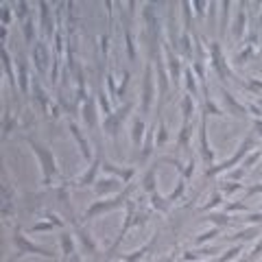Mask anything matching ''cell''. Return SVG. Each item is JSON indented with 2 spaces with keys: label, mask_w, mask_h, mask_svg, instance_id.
I'll return each instance as SVG.
<instances>
[{
  "label": "cell",
  "mask_w": 262,
  "mask_h": 262,
  "mask_svg": "<svg viewBox=\"0 0 262 262\" xmlns=\"http://www.w3.org/2000/svg\"><path fill=\"white\" fill-rule=\"evenodd\" d=\"M255 140H258V136L255 134H249L245 140L240 142V147H238V151L229 157V160H225V162H221V164H216V166H210L208 170H206V177H214V175H219V173H223V170H229L234 166V164H238L242 157H245L249 151H251L253 147H255Z\"/></svg>",
  "instance_id": "obj_1"
},
{
  "label": "cell",
  "mask_w": 262,
  "mask_h": 262,
  "mask_svg": "<svg viewBox=\"0 0 262 262\" xmlns=\"http://www.w3.org/2000/svg\"><path fill=\"white\" fill-rule=\"evenodd\" d=\"M131 190H134V183H129V186L124 188V192H122V194H118V196H114V199H107V201H94L88 210H85L83 221H92V219H94V216H98V214L109 212V210H116V208L124 206V203H129V201H127V196L131 194Z\"/></svg>",
  "instance_id": "obj_2"
},
{
  "label": "cell",
  "mask_w": 262,
  "mask_h": 262,
  "mask_svg": "<svg viewBox=\"0 0 262 262\" xmlns=\"http://www.w3.org/2000/svg\"><path fill=\"white\" fill-rule=\"evenodd\" d=\"M29 144L33 149V153H37L39 157V164H42V170H44V183H50V179L57 175V164H55V157L46 147H42L39 142H35L33 138H29Z\"/></svg>",
  "instance_id": "obj_3"
},
{
  "label": "cell",
  "mask_w": 262,
  "mask_h": 262,
  "mask_svg": "<svg viewBox=\"0 0 262 262\" xmlns=\"http://www.w3.org/2000/svg\"><path fill=\"white\" fill-rule=\"evenodd\" d=\"M13 245L18 247V258H20V255H24V253H37V255H44V258H55V253H52L50 249L39 247V245H35V242H31L22 232H20V227L13 232Z\"/></svg>",
  "instance_id": "obj_4"
},
{
  "label": "cell",
  "mask_w": 262,
  "mask_h": 262,
  "mask_svg": "<svg viewBox=\"0 0 262 262\" xmlns=\"http://www.w3.org/2000/svg\"><path fill=\"white\" fill-rule=\"evenodd\" d=\"M210 55H212V66H214L216 75H219L223 81H225V79H236V77L232 75V70H229L225 57H223V50H221V44H219V42H212V44H210Z\"/></svg>",
  "instance_id": "obj_5"
},
{
  "label": "cell",
  "mask_w": 262,
  "mask_h": 262,
  "mask_svg": "<svg viewBox=\"0 0 262 262\" xmlns=\"http://www.w3.org/2000/svg\"><path fill=\"white\" fill-rule=\"evenodd\" d=\"M199 149H201V157H203V162L212 166L214 151L210 149V144H208V111H206V109H203V116H201V127H199Z\"/></svg>",
  "instance_id": "obj_6"
},
{
  "label": "cell",
  "mask_w": 262,
  "mask_h": 262,
  "mask_svg": "<svg viewBox=\"0 0 262 262\" xmlns=\"http://www.w3.org/2000/svg\"><path fill=\"white\" fill-rule=\"evenodd\" d=\"M151 63L144 70V81H142V114H149L151 111V103H153V77H151Z\"/></svg>",
  "instance_id": "obj_7"
},
{
  "label": "cell",
  "mask_w": 262,
  "mask_h": 262,
  "mask_svg": "<svg viewBox=\"0 0 262 262\" xmlns=\"http://www.w3.org/2000/svg\"><path fill=\"white\" fill-rule=\"evenodd\" d=\"M33 61H35L39 75H44L46 68H48V61H50L48 46H46L44 42H35V48H33Z\"/></svg>",
  "instance_id": "obj_8"
},
{
  "label": "cell",
  "mask_w": 262,
  "mask_h": 262,
  "mask_svg": "<svg viewBox=\"0 0 262 262\" xmlns=\"http://www.w3.org/2000/svg\"><path fill=\"white\" fill-rule=\"evenodd\" d=\"M164 52H166V59H168V75H170V81L175 83V88L179 85V57L173 52L170 46H164Z\"/></svg>",
  "instance_id": "obj_9"
},
{
  "label": "cell",
  "mask_w": 262,
  "mask_h": 262,
  "mask_svg": "<svg viewBox=\"0 0 262 262\" xmlns=\"http://www.w3.org/2000/svg\"><path fill=\"white\" fill-rule=\"evenodd\" d=\"M223 101H225V105L229 107V114H234L238 118H247L249 109L245 107V105H240L238 101H236L234 94H229V92H227V88H223Z\"/></svg>",
  "instance_id": "obj_10"
},
{
  "label": "cell",
  "mask_w": 262,
  "mask_h": 262,
  "mask_svg": "<svg viewBox=\"0 0 262 262\" xmlns=\"http://www.w3.org/2000/svg\"><path fill=\"white\" fill-rule=\"evenodd\" d=\"M245 3H240V9L236 13V20H234V39L236 42H240V37L245 35V24H247V13H245Z\"/></svg>",
  "instance_id": "obj_11"
},
{
  "label": "cell",
  "mask_w": 262,
  "mask_h": 262,
  "mask_svg": "<svg viewBox=\"0 0 262 262\" xmlns=\"http://www.w3.org/2000/svg\"><path fill=\"white\" fill-rule=\"evenodd\" d=\"M260 157H262V149H258V151H253V153H251V155H249V157H247V160H245V162H240V168H238V170H236V173L232 175V179H238V177H242V175H245V173H247V170H249V168H251V166H253V164H255V162H258V160H260Z\"/></svg>",
  "instance_id": "obj_12"
},
{
  "label": "cell",
  "mask_w": 262,
  "mask_h": 262,
  "mask_svg": "<svg viewBox=\"0 0 262 262\" xmlns=\"http://www.w3.org/2000/svg\"><path fill=\"white\" fill-rule=\"evenodd\" d=\"M206 221H210L214 227H229L234 223V216H229L227 212H223V214H216V212H210L208 216H206Z\"/></svg>",
  "instance_id": "obj_13"
},
{
  "label": "cell",
  "mask_w": 262,
  "mask_h": 262,
  "mask_svg": "<svg viewBox=\"0 0 262 262\" xmlns=\"http://www.w3.org/2000/svg\"><path fill=\"white\" fill-rule=\"evenodd\" d=\"M83 120L88 127L94 129L96 127V105H94V98H88V103H85L83 107Z\"/></svg>",
  "instance_id": "obj_14"
},
{
  "label": "cell",
  "mask_w": 262,
  "mask_h": 262,
  "mask_svg": "<svg viewBox=\"0 0 262 262\" xmlns=\"http://www.w3.org/2000/svg\"><path fill=\"white\" fill-rule=\"evenodd\" d=\"M33 92H35V101L39 103V107L48 109V94H46V90L42 88V83H39L37 77L33 79Z\"/></svg>",
  "instance_id": "obj_15"
},
{
  "label": "cell",
  "mask_w": 262,
  "mask_h": 262,
  "mask_svg": "<svg viewBox=\"0 0 262 262\" xmlns=\"http://www.w3.org/2000/svg\"><path fill=\"white\" fill-rule=\"evenodd\" d=\"M70 134H72V136H75V140L79 142V147H81V153H83V157H88V160H90V157H92V151H90V144H88V142H85V138L81 136V131H79V129H77V124H75V122H70Z\"/></svg>",
  "instance_id": "obj_16"
},
{
  "label": "cell",
  "mask_w": 262,
  "mask_h": 262,
  "mask_svg": "<svg viewBox=\"0 0 262 262\" xmlns=\"http://www.w3.org/2000/svg\"><path fill=\"white\" fill-rule=\"evenodd\" d=\"M258 234H260V227L253 225V227L242 229V232H236V234H232V236H227V240H253Z\"/></svg>",
  "instance_id": "obj_17"
},
{
  "label": "cell",
  "mask_w": 262,
  "mask_h": 262,
  "mask_svg": "<svg viewBox=\"0 0 262 262\" xmlns=\"http://www.w3.org/2000/svg\"><path fill=\"white\" fill-rule=\"evenodd\" d=\"M120 124H122V122L116 118V114L105 116V131H107V134H109L111 138H114V140L118 138V131H120Z\"/></svg>",
  "instance_id": "obj_18"
},
{
  "label": "cell",
  "mask_w": 262,
  "mask_h": 262,
  "mask_svg": "<svg viewBox=\"0 0 262 262\" xmlns=\"http://www.w3.org/2000/svg\"><path fill=\"white\" fill-rule=\"evenodd\" d=\"M103 168H105V170H109V173H114V175L118 177V179H122V181H129V179H131V177H134V175H136V170H134V168H127V170H120V168H116V166H114V164H109V162H105V164H103Z\"/></svg>",
  "instance_id": "obj_19"
},
{
  "label": "cell",
  "mask_w": 262,
  "mask_h": 262,
  "mask_svg": "<svg viewBox=\"0 0 262 262\" xmlns=\"http://www.w3.org/2000/svg\"><path fill=\"white\" fill-rule=\"evenodd\" d=\"M16 66H18V70H20V90H22V94H26L29 92V75H26V63H24V59L18 55L16 59Z\"/></svg>",
  "instance_id": "obj_20"
},
{
  "label": "cell",
  "mask_w": 262,
  "mask_h": 262,
  "mask_svg": "<svg viewBox=\"0 0 262 262\" xmlns=\"http://www.w3.org/2000/svg\"><path fill=\"white\" fill-rule=\"evenodd\" d=\"M144 138V120H140V118H134V131H131V140H134L136 147H140Z\"/></svg>",
  "instance_id": "obj_21"
},
{
  "label": "cell",
  "mask_w": 262,
  "mask_h": 262,
  "mask_svg": "<svg viewBox=\"0 0 262 262\" xmlns=\"http://www.w3.org/2000/svg\"><path fill=\"white\" fill-rule=\"evenodd\" d=\"M181 109H183V122H190V116H192V111H194L192 94H183V98H181Z\"/></svg>",
  "instance_id": "obj_22"
},
{
  "label": "cell",
  "mask_w": 262,
  "mask_h": 262,
  "mask_svg": "<svg viewBox=\"0 0 262 262\" xmlns=\"http://www.w3.org/2000/svg\"><path fill=\"white\" fill-rule=\"evenodd\" d=\"M118 179H101V181H96V192L98 194H105V192H111V190H118Z\"/></svg>",
  "instance_id": "obj_23"
},
{
  "label": "cell",
  "mask_w": 262,
  "mask_h": 262,
  "mask_svg": "<svg viewBox=\"0 0 262 262\" xmlns=\"http://www.w3.org/2000/svg\"><path fill=\"white\" fill-rule=\"evenodd\" d=\"M98 166H101V157H96L94 164H92V168H90V173H85L81 177V181H79V186H90V183H94V177L98 173Z\"/></svg>",
  "instance_id": "obj_24"
},
{
  "label": "cell",
  "mask_w": 262,
  "mask_h": 262,
  "mask_svg": "<svg viewBox=\"0 0 262 262\" xmlns=\"http://www.w3.org/2000/svg\"><path fill=\"white\" fill-rule=\"evenodd\" d=\"M39 7H42V26L46 31V35H52V22H50V13H48V5L46 3H39Z\"/></svg>",
  "instance_id": "obj_25"
},
{
  "label": "cell",
  "mask_w": 262,
  "mask_h": 262,
  "mask_svg": "<svg viewBox=\"0 0 262 262\" xmlns=\"http://www.w3.org/2000/svg\"><path fill=\"white\" fill-rule=\"evenodd\" d=\"M77 236H79V238H81V242H83V245L90 249V253H96V245H94V240H92L90 232H85L83 227H77Z\"/></svg>",
  "instance_id": "obj_26"
},
{
  "label": "cell",
  "mask_w": 262,
  "mask_h": 262,
  "mask_svg": "<svg viewBox=\"0 0 262 262\" xmlns=\"http://www.w3.org/2000/svg\"><path fill=\"white\" fill-rule=\"evenodd\" d=\"M142 188L147 190L149 194H155V168H151L147 175H144L142 179Z\"/></svg>",
  "instance_id": "obj_27"
},
{
  "label": "cell",
  "mask_w": 262,
  "mask_h": 262,
  "mask_svg": "<svg viewBox=\"0 0 262 262\" xmlns=\"http://www.w3.org/2000/svg\"><path fill=\"white\" fill-rule=\"evenodd\" d=\"M151 206H153L155 210H160V212H168V208H170V201L168 199H164V196L160 194H151Z\"/></svg>",
  "instance_id": "obj_28"
},
{
  "label": "cell",
  "mask_w": 262,
  "mask_h": 262,
  "mask_svg": "<svg viewBox=\"0 0 262 262\" xmlns=\"http://www.w3.org/2000/svg\"><path fill=\"white\" fill-rule=\"evenodd\" d=\"M221 234V227H212V229H208V232H203L196 236V240H194V245H203V242H208V240H212L216 238V236Z\"/></svg>",
  "instance_id": "obj_29"
},
{
  "label": "cell",
  "mask_w": 262,
  "mask_h": 262,
  "mask_svg": "<svg viewBox=\"0 0 262 262\" xmlns=\"http://www.w3.org/2000/svg\"><path fill=\"white\" fill-rule=\"evenodd\" d=\"M240 251H242V247H240V245H236V247H232V249H227L225 253H221L219 258L212 260V262H232V260H234V258H236V255H238Z\"/></svg>",
  "instance_id": "obj_30"
},
{
  "label": "cell",
  "mask_w": 262,
  "mask_h": 262,
  "mask_svg": "<svg viewBox=\"0 0 262 262\" xmlns=\"http://www.w3.org/2000/svg\"><path fill=\"white\" fill-rule=\"evenodd\" d=\"M183 79H186V85H188V94L196 96V81H194L192 68H186V70H183Z\"/></svg>",
  "instance_id": "obj_31"
},
{
  "label": "cell",
  "mask_w": 262,
  "mask_h": 262,
  "mask_svg": "<svg viewBox=\"0 0 262 262\" xmlns=\"http://www.w3.org/2000/svg\"><path fill=\"white\" fill-rule=\"evenodd\" d=\"M61 247H63V253L72 258L75 255V242H72V236L70 234H61Z\"/></svg>",
  "instance_id": "obj_32"
},
{
  "label": "cell",
  "mask_w": 262,
  "mask_h": 262,
  "mask_svg": "<svg viewBox=\"0 0 262 262\" xmlns=\"http://www.w3.org/2000/svg\"><path fill=\"white\" fill-rule=\"evenodd\" d=\"M151 151H153V129H149V136H147V144L142 149V155H140V162H147Z\"/></svg>",
  "instance_id": "obj_33"
},
{
  "label": "cell",
  "mask_w": 262,
  "mask_h": 262,
  "mask_svg": "<svg viewBox=\"0 0 262 262\" xmlns=\"http://www.w3.org/2000/svg\"><path fill=\"white\" fill-rule=\"evenodd\" d=\"M242 188V183H236V181H223V186H221V194H232L236 192V190H240Z\"/></svg>",
  "instance_id": "obj_34"
},
{
  "label": "cell",
  "mask_w": 262,
  "mask_h": 262,
  "mask_svg": "<svg viewBox=\"0 0 262 262\" xmlns=\"http://www.w3.org/2000/svg\"><path fill=\"white\" fill-rule=\"evenodd\" d=\"M253 50H255V44H247V48L242 50V52H240L238 57H236V63H240V66H242V63H245V61H247L249 57L253 55Z\"/></svg>",
  "instance_id": "obj_35"
},
{
  "label": "cell",
  "mask_w": 262,
  "mask_h": 262,
  "mask_svg": "<svg viewBox=\"0 0 262 262\" xmlns=\"http://www.w3.org/2000/svg\"><path fill=\"white\" fill-rule=\"evenodd\" d=\"M26 7H29V3H18L16 5V16H18V20H29L31 16H29V9H26Z\"/></svg>",
  "instance_id": "obj_36"
},
{
  "label": "cell",
  "mask_w": 262,
  "mask_h": 262,
  "mask_svg": "<svg viewBox=\"0 0 262 262\" xmlns=\"http://www.w3.org/2000/svg\"><path fill=\"white\" fill-rule=\"evenodd\" d=\"M24 26H22V31H24V39H26V42H33V16L29 18V20H24V22H22Z\"/></svg>",
  "instance_id": "obj_37"
},
{
  "label": "cell",
  "mask_w": 262,
  "mask_h": 262,
  "mask_svg": "<svg viewBox=\"0 0 262 262\" xmlns=\"http://www.w3.org/2000/svg\"><path fill=\"white\" fill-rule=\"evenodd\" d=\"M221 7H223V9H221V11H223V20H221L219 31H221V37H223V35H225V18L229 16V7H232V3H223Z\"/></svg>",
  "instance_id": "obj_38"
},
{
  "label": "cell",
  "mask_w": 262,
  "mask_h": 262,
  "mask_svg": "<svg viewBox=\"0 0 262 262\" xmlns=\"http://www.w3.org/2000/svg\"><path fill=\"white\" fill-rule=\"evenodd\" d=\"M181 48H183V55L186 57H192V46H190L188 33H183V37H181Z\"/></svg>",
  "instance_id": "obj_39"
},
{
  "label": "cell",
  "mask_w": 262,
  "mask_h": 262,
  "mask_svg": "<svg viewBox=\"0 0 262 262\" xmlns=\"http://www.w3.org/2000/svg\"><path fill=\"white\" fill-rule=\"evenodd\" d=\"M221 201H223V194H221V190H216V192H214V196H212V201H210V203H206V206H203L201 210H203V212H206V210L214 208V206H219Z\"/></svg>",
  "instance_id": "obj_40"
},
{
  "label": "cell",
  "mask_w": 262,
  "mask_h": 262,
  "mask_svg": "<svg viewBox=\"0 0 262 262\" xmlns=\"http://www.w3.org/2000/svg\"><path fill=\"white\" fill-rule=\"evenodd\" d=\"M245 223H253V225H260L262 223V212H251L245 216Z\"/></svg>",
  "instance_id": "obj_41"
},
{
  "label": "cell",
  "mask_w": 262,
  "mask_h": 262,
  "mask_svg": "<svg viewBox=\"0 0 262 262\" xmlns=\"http://www.w3.org/2000/svg\"><path fill=\"white\" fill-rule=\"evenodd\" d=\"M242 210H247L245 203H229L225 208V212H242Z\"/></svg>",
  "instance_id": "obj_42"
},
{
  "label": "cell",
  "mask_w": 262,
  "mask_h": 262,
  "mask_svg": "<svg viewBox=\"0 0 262 262\" xmlns=\"http://www.w3.org/2000/svg\"><path fill=\"white\" fill-rule=\"evenodd\" d=\"M46 229H52V223H37L31 227V232H46Z\"/></svg>",
  "instance_id": "obj_43"
},
{
  "label": "cell",
  "mask_w": 262,
  "mask_h": 262,
  "mask_svg": "<svg viewBox=\"0 0 262 262\" xmlns=\"http://www.w3.org/2000/svg\"><path fill=\"white\" fill-rule=\"evenodd\" d=\"M258 192H262V183H253V186H249V188H247V196L258 194Z\"/></svg>",
  "instance_id": "obj_44"
},
{
  "label": "cell",
  "mask_w": 262,
  "mask_h": 262,
  "mask_svg": "<svg viewBox=\"0 0 262 262\" xmlns=\"http://www.w3.org/2000/svg\"><path fill=\"white\" fill-rule=\"evenodd\" d=\"M253 127H255V131H253V134H255V136H262V120H255V124H253Z\"/></svg>",
  "instance_id": "obj_45"
},
{
  "label": "cell",
  "mask_w": 262,
  "mask_h": 262,
  "mask_svg": "<svg viewBox=\"0 0 262 262\" xmlns=\"http://www.w3.org/2000/svg\"><path fill=\"white\" fill-rule=\"evenodd\" d=\"M194 7H196V13H199V16H203V9H201V7H206V3H194Z\"/></svg>",
  "instance_id": "obj_46"
},
{
  "label": "cell",
  "mask_w": 262,
  "mask_h": 262,
  "mask_svg": "<svg viewBox=\"0 0 262 262\" xmlns=\"http://www.w3.org/2000/svg\"><path fill=\"white\" fill-rule=\"evenodd\" d=\"M68 262H81V258H79V253H75L72 258H68Z\"/></svg>",
  "instance_id": "obj_47"
},
{
  "label": "cell",
  "mask_w": 262,
  "mask_h": 262,
  "mask_svg": "<svg viewBox=\"0 0 262 262\" xmlns=\"http://www.w3.org/2000/svg\"><path fill=\"white\" fill-rule=\"evenodd\" d=\"M258 175L262 177V164H260V168H258Z\"/></svg>",
  "instance_id": "obj_48"
},
{
  "label": "cell",
  "mask_w": 262,
  "mask_h": 262,
  "mask_svg": "<svg viewBox=\"0 0 262 262\" xmlns=\"http://www.w3.org/2000/svg\"><path fill=\"white\" fill-rule=\"evenodd\" d=\"M258 105H260V107H262V96H260V98H258Z\"/></svg>",
  "instance_id": "obj_49"
}]
</instances>
